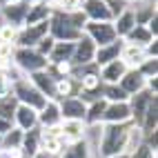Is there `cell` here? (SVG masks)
I'll return each mask as SVG.
<instances>
[{
	"label": "cell",
	"mask_w": 158,
	"mask_h": 158,
	"mask_svg": "<svg viewBox=\"0 0 158 158\" xmlns=\"http://www.w3.org/2000/svg\"><path fill=\"white\" fill-rule=\"evenodd\" d=\"M127 127H129V123H125V125H105L102 123V136H100L96 158H109V156L123 154L125 138H127Z\"/></svg>",
	"instance_id": "6da1fadb"
},
{
	"label": "cell",
	"mask_w": 158,
	"mask_h": 158,
	"mask_svg": "<svg viewBox=\"0 0 158 158\" xmlns=\"http://www.w3.org/2000/svg\"><path fill=\"white\" fill-rule=\"evenodd\" d=\"M11 60L25 76H31V73H36V71H45L49 67V60L43 54H38L34 47H16Z\"/></svg>",
	"instance_id": "7a4b0ae2"
},
{
	"label": "cell",
	"mask_w": 158,
	"mask_h": 158,
	"mask_svg": "<svg viewBox=\"0 0 158 158\" xmlns=\"http://www.w3.org/2000/svg\"><path fill=\"white\" fill-rule=\"evenodd\" d=\"M11 94H14V98H16L20 105H27V107L36 109V111L43 109L45 102L49 100L43 91H38V89L34 87V82H31L27 76L20 78V80H16V82H11Z\"/></svg>",
	"instance_id": "3957f363"
},
{
	"label": "cell",
	"mask_w": 158,
	"mask_h": 158,
	"mask_svg": "<svg viewBox=\"0 0 158 158\" xmlns=\"http://www.w3.org/2000/svg\"><path fill=\"white\" fill-rule=\"evenodd\" d=\"M49 36L58 40V43H76V40L82 36V31H78L69 23L67 14L62 11H54L49 18Z\"/></svg>",
	"instance_id": "277c9868"
},
{
	"label": "cell",
	"mask_w": 158,
	"mask_h": 158,
	"mask_svg": "<svg viewBox=\"0 0 158 158\" xmlns=\"http://www.w3.org/2000/svg\"><path fill=\"white\" fill-rule=\"evenodd\" d=\"M82 36H87L96 47H105L118 38L114 31L111 20H107V23H91V20H87V25L82 27Z\"/></svg>",
	"instance_id": "5b68a950"
},
{
	"label": "cell",
	"mask_w": 158,
	"mask_h": 158,
	"mask_svg": "<svg viewBox=\"0 0 158 158\" xmlns=\"http://www.w3.org/2000/svg\"><path fill=\"white\" fill-rule=\"evenodd\" d=\"M47 34H49V20L47 23H38V25H25L18 31L16 47H36Z\"/></svg>",
	"instance_id": "8992f818"
},
{
	"label": "cell",
	"mask_w": 158,
	"mask_h": 158,
	"mask_svg": "<svg viewBox=\"0 0 158 158\" xmlns=\"http://www.w3.org/2000/svg\"><path fill=\"white\" fill-rule=\"evenodd\" d=\"M94 54H96V45H94L87 36H80L76 43H73L71 65L73 67H85L89 62H94Z\"/></svg>",
	"instance_id": "52a82bcc"
},
{
	"label": "cell",
	"mask_w": 158,
	"mask_h": 158,
	"mask_svg": "<svg viewBox=\"0 0 158 158\" xmlns=\"http://www.w3.org/2000/svg\"><path fill=\"white\" fill-rule=\"evenodd\" d=\"M156 98H158L156 94L147 91V89H143V91H138V94H134V96H129L127 102H129V109H131V123H134V125H140L147 107H149L152 100H156Z\"/></svg>",
	"instance_id": "ba28073f"
},
{
	"label": "cell",
	"mask_w": 158,
	"mask_h": 158,
	"mask_svg": "<svg viewBox=\"0 0 158 158\" xmlns=\"http://www.w3.org/2000/svg\"><path fill=\"white\" fill-rule=\"evenodd\" d=\"M102 123L105 125H125V123H131L129 102H107Z\"/></svg>",
	"instance_id": "9c48e42d"
},
{
	"label": "cell",
	"mask_w": 158,
	"mask_h": 158,
	"mask_svg": "<svg viewBox=\"0 0 158 158\" xmlns=\"http://www.w3.org/2000/svg\"><path fill=\"white\" fill-rule=\"evenodd\" d=\"M27 9H29V2H20V0H14L11 5L0 7V18H2V23H7V25L23 27V25H25Z\"/></svg>",
	"instance_id": "30bf717a"
},
{
	"label": "cell",
	"mask_w": 158,
	"mask_h": 158,
	"mask_svg": "<svg viewBox=\"0 0 158 158\" xmlns=\"http://www.w3.org/2000/svg\"><path fill=\"white\" fill-rule=\"evenodd\" d=\"M80 11L85 14L87 20H91V23H107V20H111L109 7H107L105 0H82Z\"/></svg>",
	"instance_id": "8fae6325"
},
{
	"label": "cell",
	"mask_w": 158,
	"mask_h": 158,
	"mask_svg": "<svg viewBox=\"0 0 158 158\" xmlns=\"http://www.w3.org/2000/svg\"><path fill=\"white\" fill-rule=\"evenodd\" d=\"M62 123V114H60V102L58 100H47L43 109H38V127L49 129V127H58Z\"/></svg>",
	"instance_id": "7c38bea8"
},
{
	"label": "cell",
	"mask_w": 158,
	"mask_h": 158,
	"mask_svg": "<svg viewBox=\"0 0 158 158\" xmlns=\"http://www.w3.org/2000/svg\"><path fill=\"white\" fill-rule=\"evenodd\" d=\"M58 129H60V138L65 140V145H71V143H78L85 138L87 125H85V120H62L58 125Z\"/></svg>",
	"instance_id": "4fadbf2b"
},
{
	"label": "cell",
	"mask_w": 158,
	"mask_h": 158,
	"mask_svg": "<svg viewBox=\"0 0 158 158\" xmlns=\"http://www.w3.org/2000/svg\"><path fill=\"white\" fill-rule=\"evenodd\" d=\"M60 114H62V120H85L87 105L78 96H71V98L60 100Z\"/></svg>",
	"instance_id": "5bb4252c"
},
{
	"label": "cell",
	"mask_w": 158,
	"mask_h": 158,
	"mask_svg": "<svg viewBox=\"0 0 158 158\" xmlns=\"http://www.w3.org/2000/svg\"><path fill=\"white\" fill-rule=\"evenodd\" d=\"M11 123H14V127H18L20 131H29V129L38 127V111L31 109V107H27V105H20L18 102Z\"/></svg>",
	"instance_id": "9a60e30c"
},
{
	"label": "cell",
	"mask_w": 158,
	"mask_h": 158,
	"mask_svg": "<svg viewBox=\"0 0 158 158\" xmlns=\"http://www.w3.org/2000/svg\"><path fill=\"white\" fill-rule=\"evenodd\" d=\"M98 73H100L102 85H118L120 78L127 73V65L118 58V60H111V62H107V65H102Z\"/></svg>",
	"instance_id": "2e32d148"
},
{
	"label": "cell",
	"mask_w": 158,
	"mask_h": 158,
	"mask_svg": "<svg viewBox=\"0 0 158 158\" xmlns=\"http://www.w3.org/2000/svg\"><path fill=\"white\" fill-rule=\"evenodd\" d=\"M123 43H125L123 38H116L114 43L105 45V47H96V54H94V62H96L98 67H102V65H107V62H111V60H118V58H120Z\"/></svg>",
	"instance_id": "e0dca14e"
},
{
	"label": "cell",
	"mask_w": 158,
	"mask_h": 158,
	"mask_svg": "<svg viewBox=\"0 0 158 158\" xmlns=\"http://www.w3.org/2000/svg\"><path fill=\"white\" fill-rule=\"evenodd\" d=\"M78 80L71 78V76H65V78H56L54 82V98L51 100H65V98H71V96H78Z\"/></svg>",
	"instance_id": "ac0fdd59"
},
{
	"label": "cell",
	"mask_w": 158,
	"mask_h": 158,
	"mask_svg": "<svg viewBox=\"0 0 158 158\" xmlns=\"http://www.w3.org/2000/svg\"><path fill=\"white\" fill-rule=\"evenodd\" d=\"M147 58L145 54V47L140 45H134V43H123V49H120V60L127 65V69H136L140 62Z\"/></svg>",
	"instance_id": "d6986e66"
},
{
	"label": "cell",
	"mask_w": 158,
	"mask_h": 158,
	"mask_svg": "<svg viewBox=\"0 0 158 158\" xmlns=\"http://www.w3.org/2000/svg\"><path fill=\"white\" fill-rule=\"evenodd\" d=\"M54 14V7L45 5V2H29L27 16H25V25H38V23H47ZM23 25V27H25Z\"/></svg>",
	"instance_id": "ffe728a7"
},
{
	"label": "cell",
	"mask_w": 158,
	"mask_h": 158,
	"mask_svg": "<svg viewBox=\"0 0 158 158\" xmlns=\"http://www.w3.org/2000/svg\"><path fill=\"white\" fill-rule=\"evenodd\" d=\"M111 25H114V31H116V36L118 38H127V34L136 27V16H134V9L127 7L123 14H118L114 20H111Z\"/></svg>",
	"instance_id": "44dd1931"
},
{
	"label": "cell",
	"mask_w": 158,
	"mask_h": 158,
	"mask_svg": "<svg viewBox=\"0 0 158 158\" xmlns=\"http://www.w3.org/2000/svg\"><path fill=\"white\" fill-rule=\"evenodd\" d=\"M118 85L127 91V96H134V94H138V91L145 89V78L140 76L138 69H127V73L120 78Z\"/></svg>",
	"instance_id": "7402d4cb"
},
{
	"label": "cell",
	"mask_w": 158,
	"mask_h": 158,
	"mask_svg": "<svg viewBox=\"0 0 158 158\" xmlns=\"http://www.w3.org/2000/svg\"><path fill=\"white\" fill-rule=\"evenodd\" d=\"M27 78L34 82V87H36L38 91H43L49 100L54 98V82H56V78L51 76L47 69H45V71H36V73H31V76H27Z\"/></svg>",
	"instance_id": "603a6c76"
},
{
	"label": "cell",
	"mask_w": 158,
	"mask_h": 158,
	"mask_svg": "<svg viewBox=\"0 0 158 158\" xmlns=\"http://www.w3.org/2000/svg\"><path fill=\"white\" fill-rule=\"evenodd\" d=\"M20 152H23V158H31L36 152H40V127L23 131V145H20Z\"/></svg>",
	"instance_id": "cb8c5ba5"
},
{
	"label": "cell",
	"mask_w": 158,
	"mask_h": 158,
	"mask_svg": "<svg viewBox=\"0 0 158 158\" xmlns=\"http://www.w3.org/2000/svg\"><path fill=\"white\" fill-rule=\"evenodd\" d=\"M71 56H73V43H58L54 49H51V54L47 56L49 65H56V62H71Z\"/></svg>",
	"instance_id": "d4e9b609"
},
{
	"label": "cell",
	"mask_w": 158,
	"mask_h": 158,
	"mask_svg": "<svg viewBox=\"0 0 158 158\" xmlns=\"http://www.w3.org/2000/svg\"><path fill=\"white\" fill-rule=\"evenodd\" d=\"M145 143V134H143V129L138 127V125H134V123H129V127H127V138H125V149H123V154H131L136 147H140Z\"/></svg>",
	"instance_id": "484cf974"
},
{
	"label": "cell",
	"mask_w": 158,
	"mask_h": 158,
	"mask_svg": "<svg viewBox=\"0 0 158 158\" xmlns=\"http://www.w3.org/2000/svg\"><path fill=\"white\" fill-rule=\"evenodd\" d=\"M138 127L143 129V134H152V131L158 129V98L152 100V105L147 107V111H145V116H143V120H140Z\"/></svg>",
	"instance_id": "4316f807"
},
{
	"label": "cell",
	"mask_w": 158,
	"mask_h": 158,
	"mask_svg": "<svg viewBox=\"0 0 158 158\" xmlns=\"http://www.w3.org/2000/svg\"><path fill=\"white\" fill-rule=\"evenodd\" d=\"M100 98L107 102H127L129 96L120 85H102L100 87Z\"/></svg>",
	"instance_id": "83f0119b"
},
{
	"label": "cell",
	"mask_w": 158,
	"mask_h": 158,
	"mask_svg": "<svg viewBox=\"0 0 158 158\" xmlns=\"http://www.w3.org/2000/svg\"><path fill=\"white\" fill-rule=\"evenodd\" d=\"M105 107H107V100H94L87 105V114H85V125H96L102 123V116H105Z\"/></svg>",
	"instance_id": "f1b7e54d"
},
{
	"label": "cell",
	"mask_w": 158,
	"mask_h": 158,
	"mask_svg": "<svg viewBox=\"0 0 158 158\" xmlns=\"http://www.w3.org/2000/svg\"><path fill=\"white\" fill-rule=\"evenodd\" d=\"M154 40V36L149 34V29H147L145 25H136L129 34H127V38H125V43H134V45H140V47H145V45H149Z\"/></svg>",
	"instance_id": "f546056e"
},
{
	"label": "cell",
	"mask_w": 158,
	"mask_h": 158,
	"mask_svg": "<svg viewBox=\"0 0 158 158\" xmlns=\"http://www.w3.org/2000/svg\"><path fill=\"white\" fill-rule=\"evenodd\" d=\"M23 145V131L18 127H11L7 134H2V147L0 149H20Z\"/></svg>",
	"instance_id": "4dcf8cb0"
},
{
	"label": "cell",
	"mask_w": 158,
	"mask_h": 158,
	"mask_svg": "<svg viewBox=\"0 0 158 158\" xmlns=\"http://www.w3.org/2000/svg\"><path fill=\"white\" fill-rule=\"evenodd\" d=\"M16 107H18V100L14 98V94H9V96L0 98V116H2L5 120L11 123L14 120V114H16Z\"/></svg>",
	"instance_id": "1f68e13d"
},
{
	"label": "cell",
	"mask_w": 158,
	"mask_h": 158,
	"mask_svg": "<svg viewBox=\"0 0 158 158\" xmlns=\"http://www.w3.org/2000/svg\"><path fill=\"white\" fill-rule=\"evenodd\" d=\"M140 71V76L147 80V78H156L158 76V58H145L138 67H136Z\"/></svg>",
	"instance_id": "d6a6232c"
},
{
	"label": "cell",
	"mask_w": 158,
	"mask_h": 158,
	"mask_svg": "<svg viewBox=\"0 0 158 158\" xmlns=\"http://www.w3.org/2000/svg\"><path fill=\"white\" fill-rule=\"evenodd\" d=\"M18 31H20V27H14V25L2 23V25H0V43H11V45H16Z\"/></svg>",
	"instance_id": "836d02e7"
},
{
	"label": "cell",
	"mask_w": 158,
	"mask_h": 158,
	"mask_svg": "<svg viewBox=\"0 0 158 158\" xmlns=\"http://www.w3.org/2000/svg\"><path fill=\"white\" fill-rule=\"evenodd\" d=\"M82 5V0H54V11H62V14H71V11H78Z\"/></svg>",
	"instance_id": "e575fe53"
},
{
	"label": "cell",
	"mask_w": 158,
	"mask_h": 158,
	"mask_svg": "<svg viewBox=\"0 0 158 158\" xmlns=\"http://www.w3.org/2000/svg\"><path fill=\"white\" fill-rule=\"evenodd\" d=\"M129 158H158V149H154V147H149L147 143H143L140 147H136L129 154Z\"/></svg>",
	"instance_id": "d590c367"
},
{
	"label": "cell",
	"mask_w": 158,
	"mask_h": 158,
	"mask_svg": "<svg viewBox=\"0 0 158 158\" xmlns=\"http://www.w3.org/2000/svg\"><path fill=\"white\" fill-rule=\"evenodd\" d=\"M54 45H56V40H54V38H51V36L47 34V36H45L43 40H40V43H38V45H36L34 49L38 51V54H43V56L47 58V56L51 54V49H54Z\"/></svg>",
	"instance_id": "8d00e7d4"
},
{
	"label": "cell",
	"mask_w": 158,
	"mask_h": 158,
	"mask_svg": "<svg viewBox=\"0 0 158 158\" xmlns=\"http://www.w3.org/2000/svg\"><path fill=\"white\" fill-rule=\"evenodd\" d=\"M67 18H69V23H71L73 27H76L78 31H82V27L87 25V16L82 14L80 9H78V11H71V14H67Z\"/></svg>",
	"instance_id": "74e56055"
},
{
	"label": "cell",
	"mask_w": 158,
	"mask_h": 158,
	"mask_svg": "<svg viewBox=\"0 0 158 158\" xmlns=\"http://www.w3.org/2000/svg\"><path fill=\"white\" fill-rule=\"evenodd\" d=\"M11 94V80H9L7 71H0V98H5Z\"/></svg>",
	"instance_id": "f35d334b"
},
{
	"label": "cell",
	"mask_w": 158,
	"mask_h": 158,
	"mask_svg": "<svg viewBox=\"0 0 158 158\" xmlns=\"http://www.w3.org/2000/svg\"><path fill=\"white\" fill-rule=\"evenodd\" d=\"M147 29H149V34L154 36V38H158V16H154L152 20H149V23H147L145 25Z\"/></svg>",
	"instance_id": "ab89813d"
},
{
	"label": "cell",
	"mask_w": 158,
	"mask_h": 158,
	"mask_svg": "<svg viewBox=\"0 0 158 158\" xmlns=\"http://www.w3.org/2000/svg\"><path fill=\"white\" fill-rule=\"evenodd\" d=\"M11 127H14V123H9V120H5L2 116H0V136H2V134H7Z\"/></svg>",
	"instance_id": "60d3db41"
},
{
	"label": "cell",
	"mask_w": 158,
	"mask_h": 158,
	"mask_svg": "<svg viewBox=\"0 0 158 158\" xmlns=\"http://www.w3.org/2000/svg\"><path fill=\"white\" fill-rule=\"evenodd\" d=\"M31 158H58V156H54V154H47V152H36Z\"/></svg>",
	"instance_id": "b9f144b4"
},
{
	"label": "cell",
	"mask_w": 158,
	"mask_h": 158,
	"mask_svg": "<svg viewBox=\"0 0 158 158\" xmlns=\"http://www.w3.org/2000/svg\"><path fill=\"white\" fill-rule=\"evenodd\" d=\"M31 2H45V5H54V0H31Z\"/></svg>",
	"instance_id": "7bdbcfd3"
},
{
	"label": "cell",
	"mask_w": 158,
	"mask_h": 158,
	"mask_svg": "<svg viewBox=\"0 0 158 158\" xmlns=\"http://www.w3.org/2000/svg\"><path fill=\"white\" fill-rule=\"evenodd\" d=\"M14 0H0V7H5V5H11Z\"/></svg>",
	"instance_id": "ee69618b"
},
{
	"label": "cell",
	"mask_w": 158,
	"mask_h": 158,
	"mask_svg": "<svg viewBox=\"0 0 158 158\" xmlns=\"http://www.w3.org/2000/svg\"><path fill=\"white\" fill-rule=\"evenodd\" d=\"M109 158H129V156H125V154H118V156H109Z\"/></svg>",
	"instance_id": "f6af8a7d"
},
{
	"label": "cell",
	"mask_w": 158,
	"mask_h": 158,
	"mask_svg": "<svg viewBox=\"0 0 158 158\" xmlns=\"http://www.w3.org/2000/svg\"><path fill=\"white\" fill-rule=\"evenodd\" d=\"M20 2H31V0H20Z\"/></svg>",
	"instance_id": "bcb514c9"
},
{
	"label": "cell",
	"mask_w": 158,
	"mask_h": 158,
	"mask_svg": "<svg viewBox=\"0 0 158 158\" xmlns=\"http://www.w3.org/2000/svg\"><path fill=\"white\" fill-rule=\"evenodd\" d=\"M0 147H2V136H0Z\"/></svg>",
	"instance_id": "7dc6e473"
}]
</instances>
